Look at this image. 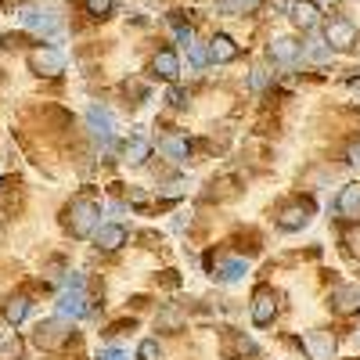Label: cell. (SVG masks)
Instances as JSON below:
<instances>
[{
  "mask_svg": "<svg viewBox=\"0 0 360 360\" xmlns=\"http://www.w3.org/2000/svg\"><path fill=\"white\" fill-rule=\"evenodd\" d=\"M98 220H101V205L90 198V195L72 198V202L65 205V217H62V224H65V231H69L72 238L94 234V231H98Z\"/></svg>",
  "mask_w": 360,
  "mask_h": 360,
  "instance_id": "1",
  "label": "cell"
},
{
  "mask_svg": "<svg viewBox=\"0 0 360 360\" xmlns=\"http://www.w3.org/2000/svg\"><path fill=\"white\" fill-rule=\"evenodd\" d=\"M310 220H314V202L310 198H295L278 213V227L281 231H303Z\"/></svg>",
  "mask_w": 360,
  "mask_h": 360,
  "instance_id": "2",
  "label": "cell"
},
{
  "mask_svg": "<svg viewBox=\"0 0 360 360\" xmlns=\"http://www.w3.org/2000/svg\"><path fill=\"white\" fill-rule=\"evenodd\" d=\"M274 317H278V295H274V288L259 285L252 292V324L266 328V324H274Z\"/></svg>",
  "mask_w": 360,
  "mask_h": 360,
  "instance_id": "3",
  "label": "cell"
},
{
  "mask_svg": "<svg viewBox=\"0 0 360 360\" xmlns=\"http://www.w3.org/2000/svg\"><path fill=\"white\" fill-rule=\"evenodd\" d=\"M324 40H328V47H335V51H349L356 44V25L349 18H332L324 25Z\"/></svg>",
  "mask_w": 360,
  "mask_h": 360,
  "instance_id": "4",
  "label": "cell"
},
{
  "mask_svg": "<svg viewBox=\"0 0 360 360\" xmlns=\"http://www.w3.org/2000/svg\"><path fill=\"white\" fill-rule=\"evenodd\" d=\"M29 69H33L37 76H58L65 69V58L54 47H37L33 54H29Z\"/></svg>",
  "mask_w": 360,
  "mask_h": 360,
  "instance_id": "5",
  "label": "cell"
},
{
  "mask_svg": "<svg viewBox=\"0 0 360 360\" xmlns=\"http://www.w3.org/2000/svg\"><path fill=\"white\" fill-rule=\"evenodd\" d=\"M328 307L335 314L349 317V314H360V285H335L332 295H328Z\"/></svg>",
  "mask_w": 360,
  "mask_h": 360,
  "instance_id": "6",
  "label": "cell"
},
{
  "mask_svg": "<svg viewBox=\"0 0 360 360\" xmlns=\"http://www.w3.org/2000/svg\"><path fill=\"white\" fill-rule=\"evenodd\" d=\"M127 227L123 224H101L98 231H94V242H98V249L101 252H115V249H123L127 245Z\"/></svg>",
  "mask_w": 360,
  "mask_h": 360,
  "instance_id": "7",
  "label": "cell"
},
{
  "mask_svg": "<svg viewBox=\"0 0 360 360\" xmlns=\"http://www.w3.org/2000/svg\"><path fill=\"white\" fill-rule=\"evenodd\" d=\"M152 69H155V76H159V79L173 83V79L180 76V58H176V51H173V47L155 51V58H152Z\"/></svg>",
  "mask_w": 360,
  "mask_h": 360,
  "instance_id": "8",
  "label": "cell"
},
{
  "mask_svg": "<svg viewBox=\"0 0 360 360\" xmlns=\"http://www.w3.org/2000/svg\"><path fill=\"white\" fill-rule=\"evenodd\" d=\"M22 25L25 29H33V33H58V25H62V22H58L54 18V11H37V8H29V11H22Z\"/></svg>",
  "mask_w": 360,
  "mask_h": 360,
  "instance_id": "9",
  "label": "cell"
},
{
  "mask_svg": "<svg viewBox=\"0 0 360 360\" xmlns=\"http://www.w3.org/2000/svg\"><path fill=\"white\" fill-rule=\"evenodd\" d=\"M242 54V47H238L227 33H217L213 40H209V58H213L217 65H227V62H234V58Z\"/></svg>",
  "mask_w": 360,
  "mask_h": 360,
  "instance_id": "10",
  "label": "cell"
},
{
  "mask_svg": "<svg viewBox=\"0 0 360 360\" xmlns=\"http://www.w3.org/2000/svg\"><path fill=\"white\" fill-rule=\"evenodd\" d=\"M303 349L310 353V360H332L335 353V339L332 335H324V332H310L303 339Z\"/></svg>",
  "mask_w": 360,
  "mask_h": 360,
  "instance_id": "11",
  "label": "cell"
},
{
  "mask_svg": "<svg viewBox=\"0 0 360 360\" xmlns=\"http://www.w3.org/2000/svg\"><path fill=\"white\" fill-rule=\"evenodd\" d=\"M65 339H69V328H65L62 321H44V324H37V342H40L44 349L62 346Z\"/></svg>",
  "mask_w": 360,
  "mask_h": 360,
  "instance_id": "12",
  "label": "cell"
},
{
  "mask_svg": "<svg viewBox=\"0 0 360 360\" xmlns=\"http://www.w3.org/2000/svg\"><path fill=\"white\" fill-rule=\"evenodd\" d=\"M299 54H303V47H299L295 40H288V37L270 40V58H274L278 65H295V62H299Z\"/></svg>",
  "mask_w": 360,
  "mask_h": 360,
  "instance_id": "13",
  "label": "cell"
},
{
  "mask_svg": "<svg viewBox=\"0 0 360 360\" xmlns=\"http://www.w3.org/2000/svg\"><path fill=\"white\" fill-rule=\"evenodd\" d=\"M288 11H292V25L307 29V33H310V29L321 22V18H317L321 11H317V4H314V0H295V4H292Z\"/></svg>",
  "mask_w": 360,
  "mask_h": 360,
  "instance_id": "14",
  "label": "cell"
},
{
  "mask_svg": "<svg viewBox=\"0 0 360 360\" xmlns=\"http://www.w3.org/2000/svg\"><path fill=\"white\" fill-rule=\"evenodd\" d=\"M335 205L342 220H360V184H346Z\"/></svg>",
  "mask_w": 360,
  "mask_h": 360,
  "instance_id": "15",
  "label": "cell"
},
{
  "mask_svg": "<svg viewBox=\"0 0 360 360\" xmlns=\"http://www.w3.org/2000/svg\"><path fill=\"white\" fill-rule=\"evenodd\" d=\"M184 324H188V314L180 310V307H162L159 310V317H155V328L159 332H184Z\"/></svg>",
  "mask_w": 360,
  "mask_h": 360,
  "instance_id": "16",
  "label": "cell"
},
{
  "mask_svg": "<svg viewBox=\"0 0 360 360\" xmlns=\"http://www.w3.org/2000/svg\"><path fill=\"white\" fill-rule=\"evenodd\" d=\"M224 342H227V356H245V353H256V342H252V339H245L242 332H227V335H224Z\"/></svg>",
  "mask_w": 360,
  "mask_h": 360,
  "instance_id": "17",
  "label": "cell"
},
{
  "mask_svg": "<svg viewBox=\"0 0 360 360\" xmlns=\"http://www.w3.org/2000/svg\"><path fill=\"white\" fill-rule=\"evenodd\" d=\"M25 314H29V299L25 295H11L8 303H4V321L8 324H22Z\"/></svg>",
  "mask_w": 360,
  "mask_h": 360,
  "instance_id": "18",
  "label": "cell"
},
{
  "mask_svg": "<svg viewBox=\"0 0 360 360\" xmlns=\"http://www.w3.org/2000/svg\"><path fill=\"white\" fill-rule=\"evenodd\" d=\"M123 152H127V162H134V166H141L148 155H152V144H148L144 137H134L127 148H123Z\"/></svg>",
  "mask_w": 360,
  "mask_h": 360,
  "instance_id": "19",
  "label": "cell"
},
{
  "mask_svg": "<svg viewBox=\"0 0 360 360\" xmlns=\"http://www.w3.org/2000/svg\"><path fill=\"white\" fill-rule=\"evenodd\" d=\"M162 152H166L169 159H176V162H180V159H188L191 141H188V137H166V141H162Z\"/></svg>",
  "mask_w": 360,
  "mask_h": 360,
  "instance_id": "20",
  "label": "cell"
},
{
  "mask_svg": "<svg viewBox=\"0 0 360 360\" xmlns=\"http://www.w3.org/2000/svg\"><path fill=\"white\" fill-rule=\"evenodd\" d=\"M90 127H94V134H112V112L108 108H90Z\"/></svg>",
  "mask_w": 360,
  "mask_h": 360,
  "instance_id": "21",
  "label": "cell"
},
{
  "mask_svg": "<svg viewBox=\"0 0 360 360\" xmlns=\"http://www.w3.org/2000/svg\"><path fill=\"white\" fill-rule=\"evenodd\" d=\"M307 54H310V62H317V65L332 62V47H328V40H310L307 44Z\"/></svg>",
  "mask_w": 360,
  "mask_h": 360,
  "instance_id": "22",
  "label": "cell"
},
{
  "mask_svg": "<svg viewBox=\"0 0 360 360\" xmlns=\"http://www.w3.org/2000/svg\"><path fill=\"white\" fill-rule=\"evenodd\" d=\"M62 314H72V317H83L86 314V299H83V292H76V295H65L62 299V307H58Z\"/></svg>",
  "mask_w": 360,
  "mask_h": 360,
  "instance_id": "23",
  "label": "cell"
},
{
  "mask_svg": "<svg viewBox=\"0 0 360 360\" xmlns=\"http://www.w3.org/2000/svg\"><path fill=\"white\" fill-rule=\"evenodd\" d=\"M83 8H86V15H94V18H108L115 11V0H83Z\"/></svg>",
  "mask_w": 360,
  "mask_h": 360,
  "instance_id": "24",
  "label": "cell"
},
{
  "mask_svg": "<svg viewBox=\"0 0 360 360\" xmlns=\"http://www.w3.org/2000/svg\"><path fill=\"white\" fill-rule=\"evenodd\" d=\"M137 360H162L159 342H155V339H144V342L137 346Z\"/></svg>",
  "mask_w": 360,
  "mask_h": 360,
  "instance_id": "25",
  "label": "cell"
},
{
  "mask_svg": "<svg viewBox=\"0 0 360 360\" xmlns=\"http://www.w3.org/2000/svg\"><path fill=\"white\" fill-rule=\"evenodd\" d=\"M249 4V0H217V8L220 11H227V15H234V11H242Z\"/></svg>",
  "mask_w": 360,
  "mask_h": 360,
  "instance_id": "26",
  "label": "cell"
},
{
  "mask_svg": "<svg viewBox=\"0 0 360 360\" xmlns=\"http://www.w3.org/2000/svg\"><path fill=\"white\" fill-rule=\"evenodd\" d=\"M169 105L173 108H184L188 105V94H184V90H169Z\"/></svg>",
  "mask_w": 360,
  "mask_h": 360,
  "instance_id": "27",
  "label": "cell"
},
{
  "mask_svg": "<svg viewBox=\"0 0 360 360\" xmlns=\"http://www.w3.org/2000/svg\"><path fill=\"white\" fill-rule=\"evenodd\" d=\"M349 94H353V101L360 105V76H353V79H349Z\"/></svg>",
  "mask_w": 360,
  "mask_h": 360,
  "instance_id": "28",
  "label": "cell"
}]
</instances>
